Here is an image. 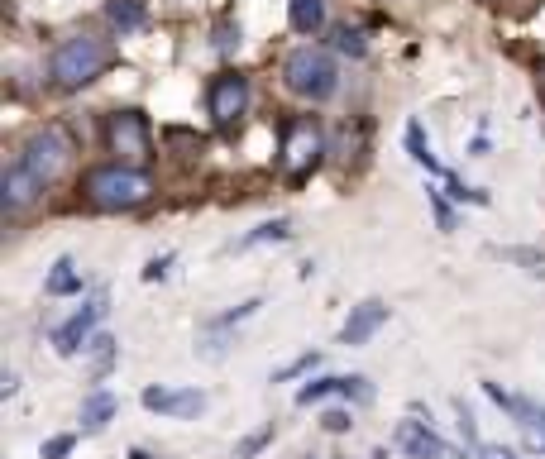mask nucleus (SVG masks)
Returning a JSON list of instances; mask_svg holds the SVG:
<instances>
[{"instance_id": "15", "label": "nucleus", "mask_w": 545, "mask_h": 459, "mask_svg": "<svg viewBox=\"0 0 545 459\" xmlns=\"http://www.w3.org/2000/svg\"><path fill=\"white\" fill-rule=\"evenodd\" d=\"M115 412H120V397H115V393H106V388H101V393H91L87 402H82V431H106V421Z\"/></svg>"}, {"instance_id": "5", "label": "nucleus", "mask_w": 545, "mask_h": 459, "mask_svg": "<svg viewBox=\"0 0 545 459\" xmlns=\"http://www.w3.org/2000/svg\"><path fill=\"white\" fill-rule=\"evenodd\" d=\"M106 144L120 163L130 168H144L153 158V130H149V115L144 110H110L106 115Z\"/></svg>"}, {"instance_id": "25", "label": "nucleus", "mask_w": 545, "mask_h": 459, "mask_svg": "<svg viewBox=\"0 0 545 459\" xmlns=\"http://www.w3.org/2000/svg\"><path fill=\"white\" fill-rule=\"evenodd\" d=\"M321 426H326L330 436H345L349 426H354V416H349V412H345V407H330V412H326V416H321Z\"/></svg>"}, {"instance_id": "7", "label": "nucleus", "mask_w": 545, "mask_h": 459, "mask_svg": "<svg viewBox=\"0 0 545 459\" xmlns=\"http://www.w3.org/2000/svg\"><path fill=\"white\" fill-rule=\"evenodd\" d=\"M206 110H211V120L220 130L240 125V115L249 110V77L244 72H220L211 91H206Z\"/></svg>"}, {"instance_id": "2", "label": "nucleus", "mask_w": 545, "mask_h": 459, "mask_svg": "<svg viewBox=\"0 0 545 459\" xmlns=\"http://www.w3.org/2000/svg\"><path fill=\"white\" fill-rule=\"evenodd\" d=\"M106 63H110V48L96 34H72V39H63L53 48V67L48 72H53V87L58 91H82L106 72Z\"/></svg>"}, {"instance_id": "17", "label": "nucleus", "mask_w": 545, "mask_h": 459, "mask_svg": "<svg viewBox=\"0 0 545 459\" xmlns=\"http://www.w3.org/2000/svg\"><path fill=\"white\" fill-rule=\"evenodd\" d=\"M44 292H48V297H72V292H82V278H77L72 259H58V263H53V273H48Z\"/></svg>"}, {"instance_id": "9", "label": "nucleus", "mask_w": 545, "mask_h": 459, "mask_svg": "<svg viewBox=\"0 0 545 459\" xmlns=\"http://www.w3.org/2000/svg\"><path fill=\"white\" fill-rule=\"evenodd\" d=\"M383 326H388V302L369 297V302L349 306V321L340 326V345H369Z\"/></svg>"}, {"instance_id": "4", "label": "nucleus", "mask_w": 545, "mask_h": 459, "mask_svg": "<svg viewBox=\"0 0 545 459\" xmlns=\"http://www.w3.org/2000/svg\"><path fill=\"white\" fill-rule=\"evenodd\" d=\"M72 153H77V144H72V134L58 130V125H44V130H34L29 139H24V163H29V173L39 177L44 187H53L58 177L72 168Z\"/></svg>"}, {"instance_id": "8", "label": "nucleus", "mask_w": 545, "mask_h": 459, "mask_svg": "<svg viewBox=\"0 0 545 459\" xmlns=\"http://www.w3.org/2000/svg\"><path fill=\"white\" fill-rule=\"evenodd\" d=\"M144 407L158 416H201L206 412V393L201 388H144Z\"/></svg>"}, {"instance_id": "13", "label": "nucleus", "mask_w": 545, "mask_h": 459, "mask_svg": "<svg viewBox=\"0 0 545 459\" xmlns=\"http://www.w3.org/2000/svg\"><path fill=\"white\" fill-rule=\"evenodd\" d=\"M397 450L412 459H445V440H440L426 421H402V426H397Z\"/></svg>"}, {"instance_id": "20", "label": "nucleus", "mask_w": 545, "mask_h": 459, "mask_svg": "<svg viewBox=\"0 0 545 459\" xmlns=\"http://www.w3.org/2000/svg\"><path fill=\"white\" fill-rule=\"evenodd\" d=\"M263 445H273V421H268V426H259L254 436H244L240 445H235V459H259Z\"/></svg>"}, {"instance_id": "29", "label": "nucleus", "mask_w": 545, "mask_h": 459, "mask_svg": "<svg viewBox=\"0 0 545 459\" xmlns=\"http://www.w3.org/2000/svg\"><path fill=\"white\" fill-rule=\"evenodd\" d=\"M431 206H436V220H440V230H455V216H450V206L440 201V192H431Z\"/></svg>"}, {"instance_id": "33", "label": "nucleus", "mask_w": 545, "mask_h": 459, "mask_svg": "<svg viewBox=\"0 0 545 459\" xmlns=\"http://www.w3.org/2000/svg\"><path fill=\"white\" fill-rule=\"evenodd\" d=\"M130 459H158V455H149V450H130Z\"/></svg>"}, {"instance_id": "30", "label": "nucleus", "mask_w": 545, "mask_h": 459, "mask_svg": "<svg viewBox=\"0 0 545 459\" xmlns=\"http://www.w3.org/2000/svg\"><path fill=\"white\" fill-rule=\"evenodd\" d=\"M168 263H173V254H163V259H153L149 268H144V283H158V278L168 273Z\"/></svg>"}, {"instance_id": "18", "label": "nucleus", "mask_w": 545, "mask_h": 459, "mask_svg": "<svg viewBox=\"0 0 545 459\" xmlns=\"http://www.w3.org/2000/svg\"><path fill=\"white\" fill-rule=\"evenodd\" d=\"M106 15H110V24H115L120 34H130V29L144 24V5H139V0H110Z\"/></svg>"}, {"instance_id": "24", "label": "nucleus", "mask_w": 545, "mask_h": 459, "mask_svg": "<svg viewBox=\"0 0 545 459\" xmlns=\"http://www.w3.org/2000/svg\"><path fill=\"white\" fill-rule=\"evenodd\" d=\"M216 48H220V53H235V48H240V24L220 20L216 24Z\"/></svg>"}, {"instance_id": "10", "label": "nucleus", "mask_w": 545, "mask_h": 459, "mask_svg": "<svg viewBox=\"0 0 545 459\" xmlns=\"http://www.w3.org/2000/svg\"><path fill=\"white\" fill-rule=\"evenodd\" d=\"M106 316V302H91L82 306L72 321H63V326L53 330V350L58 354H77V350H87V340H91V330H96V321Z\"/></svg>"}, {"instance_id": "11", "label": "nucleus", "mask_w": 545, "mask_h": 459, "mask_svg": "<svg viewBox=\"0 0 545 459\" xmlns=\"http://www.w3.org/2000/svg\"><path fill=\"white\" fill-rule=\"evenodd\" d=\"M326 397H354V402H369L373 388H369V378H316V383L297 388V407L326 402Z\"/></svg>"}, {"instance_id": "22", "label": "nucleus", "mask_w": 545, "mask_h": 459, "mask_svg": "<svg viewBox=\"0 0 545 459\" xmlns=\"http://www.w3.org/2000/svg\"><path fill=\"white\" fill-rule=\"evenodd\" d=\"M163 139H168V144H177V149H187V158H197V153L206 149V139H201V134H192V130H168Z\"/></svg>"}, {"instance_id": "19", "label": "nucleus", "mask_w": 545, "mask_h": 459, "mask_svg": "<svg viewBox=\"0 0 545 459\" xmlns=\"http://www.w3.org/2000/svg\"><path fill=\"white\" fill-rule=\"evenodd\" d=\"M407 149H412V158L416 163H421V168H431V173H445V168H440L436 163V153H431V144H426V134H421V125H407Z\"/></svg>"}, {"instance_id": "3", "label": "nucleus", "mask_w": 545, "mask_h": 459, "mask_svg": "<svg viewBox=\"0 0 545 459\" xmlns=\"http://www.w3.org/2000/svg\"><path fill=\"white\" fill-rule=\"evenodd\" d=\"M283 82L292 96H302V101H330L335 96V82H340V72H335V58H330L326 48H297V53H287L283 63Z\"/></svg>"}, {"instance_id": "32", "label": "nucleus", "mask_w": 545, "mask_h": 459, "mask_svg": "<svg viewBox=\"0 0 545 459\" xmlns=\"http://www.w3.org/2000/svg\"><path fill=\"white\" fill-rule=\"evenodd\" d=\"M536 96L545 101V58H541V67H536Z\"/></svg>"}, {"instance_id": "28", "label": "nucleus", "mask_w": 545, "mask_h": 459, "mask_svg": "<svg viewBox=\"0 0 545 459\" xmlns=\"http://www.w3.org/2000/svg\"><path fill=\"white\" fill-rule=\"evenodd\" d=\"M335 39H340V48H345V53H354V58L364 53V34H359V29H340Z\"/></svg>"}, {"instance_id": "14", "label": "nucleus", "mask_w": 545, "mask_h": 459, "mask_svg": "<svg viewBox=\"0 0 545 459\" xmlns=\"http://www.w3.org/2000/svg\"><path fill=\"white\" fill-rule=\"evenodd\" d=\"M512 421H517V426H522L526 431V445H531V450H541L545 455V407H536V402H526V397H517V402H512Z\"/></svg>"}, {"instance_id": "21", "label": "nucleus", "mask_w": 545, "mask_h": 459, "mask_svg": "<svg viewBox=\"0 0 545 459\" xmlns=\"http://www.w3.org/2000/svg\"><path fill=\"white\" fill-rule=\"evenodd\" d=\"M316 359H321V354H297V359H292L287 369L273 373V383H292V378H302V373H311V369H316Z\"/></svg>"}, {"instance_id": "12", "label": "nucleus", "mask_w": 545, "mask_h": 459, "mask_svg": "<svg viewBox=\"0 0 545 459\" xmlns=\"http://www.w3.org/2000/svg\"><path fill=\"white\" fill-rule=\"evenodd\" d=\"M39 192H44V182L29 173V163H10L5 168V192H0V201H5V211L15 216V211H24V206H34L39 201Z\"/></svg>"}, {"instance_id": "26", "label": "nucleus", "mask_w": 545, "mask_h": 459, "mask_svg": "<svg viewBox=\"0 0 545 459\" xmlns=\"http://www.w3.org/2000/svg\"><path fill=\"white\" fill-rule=\"evenodd\" d=\"M77 450V436H53V440H44V459H67Z\"/></svg>"}, {"instance_id": "31", "label": "nucleus", "mask_w": 545, "mask_h": 459, "mask_svg": "<svg viewBox=\"0 0 545 459\" xmlns=\"http://www.w3.org/2000/svg\"><path fill=\"white\" fill-rule=\"evenodd\" d=\"M483 459H512V450H498V445H483Z\"/></svg>"}, {"instance_id": "23", "label": "nucleus", "mask_w": 545, "mask_h": 459, "mask_svg": "<svg viewBox=\"0 0 545 459\" xmlns=\"http://www.w3.org/2000/svg\"><path fill=\"white\" fill-rule=\"evenodd\" d=\"M287 235H292V225H287V220H273V225H259V230L244 240V249H249V244H263V240H287Z\"/></svg>"}, {"instance_id": "27", "label": "nucleus", "mask_w": 545, "mask_h": 459, "mask_svg": "<svg viewBox=\"0 0 545 459\" xmlns=\"http://www.w3.org/2000/svg\"><path fill=\"white\" fill-rule=\"evenodd\" d=\"M507 259L526 263V273H536V278H545V254H531V249H507Z\"/></svg>"}, {"instance_id": "6", "label": "nucleus", "mask_w": 545, "mask_h": 459, "mask_svg": "<svg viewBox=\"0 0 545 459\" xmlns=\"http://www.w3.org/2000/svg\"><path fill=\"white\" fill-rule=\"evenodd\" d=\"M321 153H326V134H321V125H316L311 115L283 120V173L292 177V182H302V177L316 173Z\"/></svg>"}, {"instance_id": "16", "label": "nucleus", "mask_w": 545, "mask_h": 459, "mask_svg": "<svg viewBox=\"0 0 545 459\" xmlns=\"http://www.w3.org/2000/svg\"><path fill=\"white\" fill-rule=\"evenodd\" d=\"M287 20H292L297 34H316L326 24V0H292L287 5Z\"/></svg>"}, {"instance_id": "1", "label": "nucleus", "mask_w": 545, "mask_h": 459, "mask_svg": "<svg viewBox=\"0 0 545 459\" xmlns=\"http://www.w3.org/2000/svg\"><path fill=\"white\" fill-rule=\"evenodd\" d=\"M82 192L96 211H134L153 197V182L130 163H106V168H91Z\"/></svg>"}]
</instances>
